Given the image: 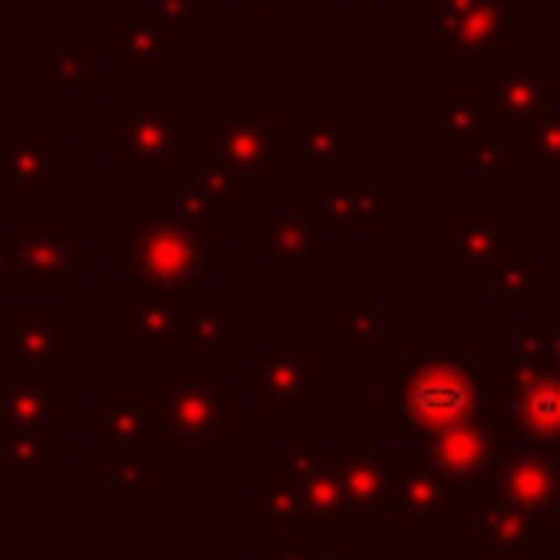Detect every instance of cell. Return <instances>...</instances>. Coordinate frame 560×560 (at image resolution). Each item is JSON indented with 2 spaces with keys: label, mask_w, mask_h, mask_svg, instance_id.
I'll return each instance as SVG.
<instances>
[{
  "label": "cell",
  "mask_w": 560,
  "mask_h": 560,
  "mask_svg": "<svg viewBox=\"0 0 560 560\" xmlns=\"http://www.w3.org/2000/svg\"><path fill=\"white\" fill-rule=\"evenodd\" d=\"M494 416L503 420L512 442L560 455V368L551 363L538 328L499 354Z\"/></svg>",
  "instance_id": "2"
},
{
  "label": "cell",
  "mask_w": 560,
  "mask_h": 560,
  "mask_svg": "<svg viewBox=\"0 0 560 560\" xmlns=\"http://www.w3.org/2000/svg\"><path fill=\"white\" fill-rule=\"evenodd\" d=\"M477 105L486 114V127L508 136L516 149L529 144V136L551 118V74L534 66L529 52H512L508 61L477 74Z\"/></svg>",
  "instance_id": "5"
},
{
  "label": "cell",
  "mask_w": 560,
  "mask_h": 560,
  "mask_svg": "<svg viewBox=\"0 0 560 560\" xmlns=\"http://www.w3.org/2000/svg\"><path fill=\"white\" fill-rule=\"evenodd\" d=\"M179 31L166 22V13H118V70L122 74H149L162 52H171Z\"/></svg>",
  "instance_id": "22"
},
{
  "label": "cell",
  "mask_w": 560,
  "mask_h": 560,
  "mask_svg": "<svg viewBox=\"0 0 560 560\" xmlns=\"http://www.w3.org/2000/svg\"><path fill=\"white\" fill-rule=\"evenodd\" d=\"M534 298V254H508L499 262V306L516 311V306H529Z\"/></svg>",
  "instance_id": "32"
},
{
  "label": "cell",
  "mask_w": 560,
  "mask_h": 560,
  "mask_svg": "<svg viewBox=\"0 0 560 560\" xmlns=\"http://www.w3.org/2000/svg\"><path fill=\"white\" fill-rule=\"evenodd\" d=\"M254 486H258L254 521H258L262 529H276V534L302 529V499H298L293 477H284L280 468H262V472L254 477Z\"/></svg>",
  "instance_id": "26"
},
{
  "label": "cell",
  "mask_w": 560,
  "mask_h": 560,
  "mask_svg": "<svg viewBox=\"0 0 560 560\" xmlns=\"http://www.w3.org/2000/svg\"><path fill=\"white\" fill-rule=\"evenodd\" d=\"M158 451H118L114 464V486L118 490H153L158 481Z\"/></svg>",
  "instance_id": "34"
},
{
  "label": "cell",
  "mask_w": 560,
  "mask_h": 560,
  "mask_svg": "<svg viewBox=\"0 0 560 560\" xmlns=\"http://www.w3.org/2000/svg\"><path fill=\"white\" fill-rule=\"evenodd\" d=\"M433 39L459 70H490L512 57V0H438Z\"/></svg>",
  "instance_id": "7"
},
{
  "label": "cell",
  "mask_w": 560,
  "mask_h": 560,
  "mask_svg": "<svg viewBox=\"0 0 560 560\" xmlns=\"http://www.w3.org/2000/svg\"><path fill=\"white\" fill-rule=\"evenodd\" d=\"M315 560H350V556H341V551H319Z\"/></svg>",
  "instance_id": "44"
},
{
  "label": "cell",
  "mask_w": 560,
  "mask_h": 560,
  "mask_svg": "<svg viewBox=\"0 0 560 560\" xmlns=\"http://www.w3.org/2000/svg\"><path fill=\"white\" fill-rule=\"evenodd\" d=\"M508 429L503 420L490 411V416H477V420H464V424H451L433 438H424V455L451 477V481H481V472L494 464V455L508 446Z\"/></svg>",
  "instance_id": "12"
},
{
  "label": "cell",
  "mask_w": 560,
  "mask_h": 560,
  "mask_svg": "<svg viewBox=\"0 0 560 560\" xmlns=\"http://www.w3.org/2000/svg\"><path fill=\"white\" fill-rule=\"evenodd\" d=\"M118 171H171L184 149L197 144V118L179 109L171 92H122L118 96Z\"/></svg>",
  "instance_id": "4"
},
{
  "label": "cell",
  "mask_w": 560,
  "mask_h": 560,
  "mask_svg": "<svg viewBox=\"0 0 560 560\" xmlns=\"http://www.w3.org/2000/svg\"><path fill=\"white\" fill-rule=\"evenodd\" d=\"M236 315L232 311H192V350H232Z\"/></svg>",
  "instance_id": "33"
},
{
  "label": "cell",
  "mask_w": 560,
  "mask_h": 560,
  "mask_svg": "<svg viewBox=\"0 0 560 560\" xmlns=\"http://www.w3.org/2000/svg\"><path fill=\"white\" fill-rule=\"evenodd\" d=\"M118 254L144 293H188L214 262V219L149 214L118 232Z\"/></svg>",
  "instance_id": "1"
},
{
  "label": "cell",
  "mask_w": 560,
  "mask_h": 560,
  "mask_svg": "<svg viewBox=\"0 0 560 560\" xmlns=\"http://www.w3.org/2000/svg\"><path fill=\"white\" fill-rule=\"evenodd\" d=\"M547 525L534 521L529 512L521 508H508V503H481L477 499V542L486 551H494L499 560H512L521 547H529Z\"/></svg>",
  "instance_id": "25"
},
{
  "label": "cell",
  "mask_w": 560,
  "mask_h": 560,
  "mask_svg": "<svg viewBox=\"0 0 560 560\" xmlns=\"http://www.w3.org/2000/svg\"><path fill=\"white\" fill-rule=\"evenodd\" d=\"M394 455V521L398 529H451L455 525V481L420 451Z\"/></svg>",
  "instance_id": "11"
},
{
  "label": "cell",
  "mask_w": 560,
  "mask_h": 560,
  "mask_svg": "<svg viewBox=\"0 0 560 560\" xmlns=\"http://www.w3.org/2000/svg\"><path fill=\"white\" fill-rule=\"evenodd\" d=\"M96 271V254L79 245L70 228L52 210L39 214L35 232H13V271L9 289H48V293H70L79 289V276Z\"/></svg>",
  "instance_id": "8"
},
{
  "label": "cell",
  "mask_w": 560,
  "mask_h": 560,
  "mask_svg": "<svg viewBox=\"0 0 560 560\" xmlns=\"http://www.w3.org/2000/svg\"><path fill=\"white\" fill-rule=\"evenodd\" d=\"M337 472H341L350 508L368 525L385 503H394V455L372 451V433H359V446L350 455H337Z\"/></svg>",
  "instance_id": "17"
},
{
  "label": "cell",
  "mask_w": 560,
  "mask_h": 560,
  "mask_svg": "<svg viewBox=\"0 0 560 560\" xmlns=\"http://www.w3.org/2000/svg\"><path fill=\"white\" fill-rule=\"evenodd\" d=\"M214 158L236 175L241 188H276V153L289 149V131L271 114H214L210 127Z\"/></svg>",
  "instance_id": "10"
},
{
  "label": "cell",
  "mask_w": 560,
  "mask_h": 560,
  "mask_svg": "<svg viewBox=\"0 0 560 560\" xmlns=\"http://www.w3.org/2000/svg\"><path fill=\"white\" fill-rule=\"evenodd\" d=\"M394 402H398L402 429L433 438L451 424H464V420L494 411V368L477 372L468 359H455V354L420 359L416 368H407L398 376Z\"/></svg>",
  "instance_id": "3"
},
{
  "label": "cell",
  "mask_w": 560,
  "mask_h": 560,
  "mask_svg": "<svg viewBox=\"0 0 560 560\" xmlns=\"http://www.w3.org/2000/svg\"><path fill=\"white\" fill-rule=\"evenodd\" d=\"M525 149L534 153V166H538V171H560V114L547 118V122L529 136Z\"/></svg>",
  "instance_id": "35"
},
{
  "label": "cell",
  "mask_w": 560,
  "mask_h": 560,
  "mask_svg": "<svg viewBox=\"0 0 560 560\" xmlns=\"http://www.w3.org/2000/svg\"><path fill=\"white\" fill-rule=\"evenodd\" d=\"M52 153H57V136H52V131H0L4 171L18 179L22 192H31V188L52 192V188H57Z\"/></svg>",
  "instance_id": "23"
},
{
  "label": "cell",
  "mask_w": 560,
  "mask_h": 560,
  "mask_svg": "<svg viewBox=\"0 0 560 560\" xmlns=\"http://www.w3.org/2000/svg\"><path fill=\"white\" fill-rule=\"evenodd\" d=\"M9 271H13V232H0V289H9Z\"/></svg>",
  "instance_id": "40"
},
{
  "label": "cell",
  "mask_w": 560,
  "mask_h": 560,
  "mask_svg": "<svg viewBox=\"0 0 560 560\" xmlns=\"http://www.w3.org/2000/svg\"><path fill=\"white\" fill-rule=\"evenodd\" d=\"M538 337H542V346H547L551 363L560 368V311H556V315H542V319H538Z\"/></svg>",
  "instance_id": "37"
},
{
  "label": "cell",
  "mask_w": 560,
  "mask_h": 560,
  "mask_svg": "<svg viewBox=\"0 0 560 560\" xmlns=\"http://www.w3.org/2000/svg\"><path fill=\"white\" fill-rule=\"evenodd\" d=\"M258 4H267V9H280V13H289L298 0H258Z\"/></svg>",
  "instance_id": "43"
},
{
  "label": "cell",
  "mask_w": 560,
  "mask_h": 560,
  "mask_svg": "<svg viewBox=\"0 0 560 560\" xmlns=\"http://www.w3.org/2000/svg\"><path fill=\"white\" fill-rule=\"evenodd\" d=\"M477 486H481L477 490L481 503H508L551 525V516L560 512V455L525 442H508Z\"/></svg>",
  "instance_id": "9"
},
{
  "label": "cell",
  "mask_w": 560,
  "mask_h": 560,
  "mask_svg": "<svg viewBox=\"0 0 560 560\" xmlns=\"http://www.w3.org/2000/svg\"><path fill=\"white\" fill-rule=\"evenodd\" d=\"M385 328H394V315L376 311L372 293H359V306L337 315V346L341 350H372L376 332H385Z\"/></svg>",
  "instance_id": "29"
},
{
  "label": "cell",
  "mask_w": 560,
  "mask_h": 560,
  "mask_svg": "<svg viewBox=\"0 0 560 560\" xmlns=\"http://www.w3.org/2000/svg\"><path fill=\"white\" fill-rule=\"evenodd\" d=\"M280 560H315V551H302L298 547V529H284L280 534Z\"/></svg>",
  "instance_id": "38"
},
{
  "label": "cell",
  "mask_w": 560,
  "mask_h": 560,
  "mask_svg": "<svg viewBox=\"0 0 560 560\" xmlns=\"http://www.w3.org/2000/svg\"><path fill=\"white\" fill-rule=\"evenodd\" d=\"M0 337L22 368L57 372V359L79 346V337L52 311H0Z\"/></svg>",
  "instance_id": "15"
},
{
  "label": "cell",
  "mask_w": 560,
  "mask_h": 560,
  "mask_svg": "<svg viewBox=\"0 0 560 560\" xmlns=\"http://www.w3.org/2000/svg\"><path fill=\"white\" fill-rule=\"evenodd\" d=\"M486 127V114L477 101L464 96H438V144L446 153H459L477 131Z\"/></svg>",
  "instance_id": "28"
},
{
  "label": "cell",
  "mask_w": 560,
  "mask_h": 560,
  "mask_svg": "<svg viewBox=\"0 0 560 560\" xmlns=\"http://www.w3.org/2000/svg\"><path fill=\"white\" fill-rule=\"evenodd\" d=\"M438 245L468 267H490L512 254V232H503L490 214H459L455 228L438 232Z\"/></svg>",
  "instance_id": "24"
},
{
  "label": "cell",
  "mask_w": 560,
  "mask_h": 560,
  "mask_svg": "<svg viewBox=\"0 0 560 560\" xmlns=\"http://www.w3.org/2000/svg\"><path fill=\"white\" fill-rule=\"evenodd\" d=\"M96 407H101V438L96 442L105 451H166V446H175L166 424H162L153 394L101 389Z\"/></svg>",
  "instance_id": "13"
},
{
  "label": "cell",
  "mask_w": 560,
  "mask_h": 560,
  "mask_svg": "<svg viewBox=\"0 0 560 560\" xmlns=\"http://www.w3.org/2000/svg\"><path fill=\"white\" fill-rule=\"evenodd\" d=\"M197 560H236V556H232V551H223V547H219V551H201V556H197Z\"/></svg>",
  "instance_id": "42"
},
{
  "label": "cell",
  "mask_w": 560,
  "mask_h": 560,
  "mask_svg": "<svg viewBox=\"0 0 560 560\" xmlns=\"http://www.w3.org/2000/svg\"><path fill=\"white\" fill-rule=\"evenodd\" d=\"M254 241L262 254L280 258L284 267L315 271L319 262V219H302L293 210H262L254 219Z\"/></svg>",
  "instance_id": "21"
},
{
  "label": "cell",
  "mask_w": 560,
  "mask_h": 560,
  "mask_svg": "<svg viewBox=\"0 0 560 560\" xmlns=\"http://www.w3.org/2000/svg\"><path fill=\"white\" fill-rule=\"evenodd\" d=\"M512 158H516V144H512L508 136H499L494 127H481V131L455 153V162H459L464 171H508Z\"/></svg>",
  "instance_id": "31"
},
{
  "label": "cell",
  "mask_w": 560,
  "mask_h": 560,
  "mask_svg": "<svg viewBox=\"0 0 560 560\" xmlns=\"http://www.w3.org/2000/svg\"><path fill=\"white\" fill-rule=\"evenodd\" d=\"M158 411L162 424L171 433L175 446H214L219 433H228L236 424V394L223 389L210 372L197 376H175V372H158Z\"/></svg>",
  "instance_id": "6"
},
{
  "label": "cell",
  "mask_w": 560,
  "mask_h": 560,
  "mask_svg": "<svg viewBox=\"0 0 560 560\" xmlns=\"http://www.w3.org/2000/svg\"><path fill=\"white\" fill-rule=\"evenodd\" d=\"M210 9H214V0H158V13H166V22H171L179 35L192 31L197 18L210 13Z\"/></svg>",
  "instance_id": "36"
},
{
  "label": "cell",
  "mask_w": 560,
  "mask_h": 560,
  "mask_svg": "<svg viewBox=\"0 0 560 560\" xmlns=\"http://www.w3.org/2000/svg\"><path fill=\"white\" fill-rule=\"evenodd\" d=\"M35 66H39L44 74H52L57 83L74 88V92H96V52H88V48H79V52H57V48H48V52L35 57Z\"/></svg>",
  "instance_id": "30"
},
{
  "label": "cell",
  "mask_w": 560,
  "mask_h": 560,
  "mask_svg": "<svg viewBox=\"0 0 560 560\" xmlns=\"http://www.w3.org/2000/svg\"><path fill=\"white\" fill-rule=\"evenodd\" d=\"M18 179L9 175V171H0V214H9V210H18Z\"/></svg>",
  "instance_id": "39"
},
{
  "label": "cell",
  "mask_w": 560,
  "mask_h": 560,
  "mask_svg": "<svg viewBox=\"0 0 560 560\" xmlns=\"http://www.w3.org/2000/svg\"><path fill=\"white\" fill-rule=\"evenodd\" d=\"M13 363H18V359H13V350H9V341L0 337V372H9Z\"/></svg>",
  "instance_id": "41"
},
{
  "label": "cell",
  "mask_w": 560,
  "mask_h": 560,
  "mask_svg": "<svg viewBox=\"0 0 560 560\" xmlns=\"http://www.w3.org/2000/svg\"><path fill=\"white\" fill-rule=\"evenodd\" d=\"M118 328L131 332L140 350H192V311H179L175 293H140V302L118 315Z\"/></svg>",
  "instance_id": "19"
},
{
  "label": "cell",
  "mask_w": 560,
  "mask_h": 560,
  "mask_svg": "<svg viewBox=\"0 0 560 560\" xmlns=\"http://www.w3.org/2000/svg\"><path fill=\"white\" fill-rule=\"evenodd\" d=\"M311 376H315V354L302 350L293 332H280V337H276V354L258 359V372H254V402H258L262 411H271V407H280V402L311 411V407H315Z\"/></svg>",
  "instance_id": "14"
},
{
  "label": "cell",
  "mask_w": 560,
  "mask_h": 560,
  "mask_svg": "<svg viewBox=\"0 0 560 560\" xmlns=\"http://www.w3.org/2000/svg\"><path fill=\"white\" fill-rule=\"evenodd\" d=\"M389 206L394 197L354 166L319 179V228H372L376 214Z\"/></svg>",
  "instance_id": "16"
},
{
  "label": "cell",
  "mask_w": 560,
  "mask_h": 560,
  "mask_svg": "<svg viewBox=\"0 0 560 560\" xmlns=\"http://www.w3.org/2000/svg\"><path fill=\"white\" fill-rule=\"evenodd\" d=\"M289 153L302 171L324 179V175L354 166V136L341 131L332 114H298V122L289 131Z\"/></svg>",
  "instance_id": "18"
},
{
  "label": "cell",
  "mask_w": 560,
  "mask_h": 560,
  "mask_svg": "<svg viewBox=\"0 0 560 560\" xmlns=\"http://www.w3.org/2000/svg\"><path fill=\"white\" fill-rule=\"evenodd\" d=\"M52 402H57V372L22 368V363L0 372V416H4V429H39V424H48Z\"/></svg>",
  "instance_id": "20"
},
{
  "label": "cell",
  "mask_w": 560,
  "mask_h": 560,
  "mask_svg": "<svg viewBox=\"0 0 560 560\" xmlns=\"http://www.w3.org/2000/svg\"><path fill=\"white\" fill-rule=\"evenodd\" d=\"M57 464V433L48 424L39 429H4L0 438V468L26 472V468H52Z\"/></svg>",
  "instance_id": "27"
}]
</instances>
